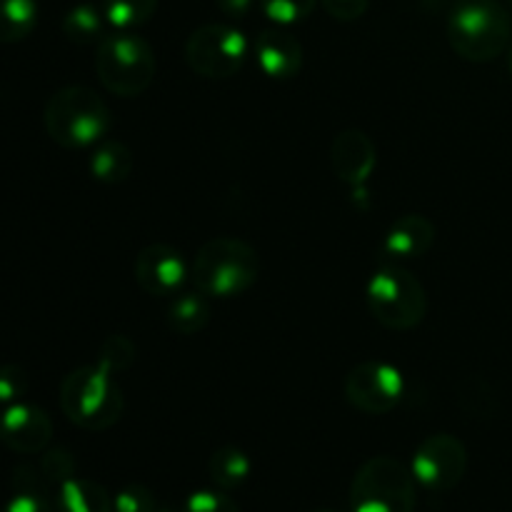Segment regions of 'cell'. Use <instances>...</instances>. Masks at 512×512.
<instances>
[{"mask_svg":"<svg viewBox=\"0 0 512 512\" xmlns=\"http://www.w3.org/2000/svg\"><path fill=\"white\" fill-rule=\"evenodd\" d=\"M195 288L208 298L230 300L245 295L260 278L258 250L243 238L218 235L205 240L190 263Z\"/></svg>","mask_w":512,"mask_h":512,"instance_id":"1","label":"cell"},{"mask_svg":"<svg viewBox=\"0 0 512 512\" xmlns=\"http://www.w3.org/2000/svg\"><path fill=\"white\" fill-rule=\"evenodd\" d=\"M60 410L80 430H110L125 410V395L113 370L93 363L73 370L60 383Z\"/></svg>","mask_w":512,"mask_h":512,"instance_id":"2","label":"cell"},{"mask_svg":"<svg viewBox=\"0 0 512 512\" xmlns=\"http://www.w3.org/2000/svg\"><path fill=\"white\" fill-rule=\"evenodd\" d=\"M110 108L88 85H65L55 90L43 110L45 133L53 143L68 150L98 145L108 135Z\"/></svg>","mask_w":512,"mask_h":512,"instance_id":"3","label":"cell"},{"mask_svg":"<svg viewBox=\"0 0 512 512\" xmlns=\"http://www.w3.org/2000/svg\"><path fill=\"white\" fill-rule=\"evenodd\" d=\"M95 73L108 93L138 98L153 85L158 60L135 30H115L95 45Z\"/></svg>","mask_w":512,"mask_h":512,"instance_id":"4","label":"cell"},{"mask_svg":"<svg viewBox=\"0 0 512 512\" xmlns=\"http://www.w3.org/2000/svg\"><path fill=\"white\" fill-rule=\"evenodd\" d=\"M510 15L493 0H463L448 18V43L468 63H490L510 48Z\"/></svg>","mask_w":512,"mask_h":512,"instance_id":"5","label":"cell"},{"mask_svg":"<svg viewBox=\"0 0 512 512\" xmlns=\"http://www.w3.org/2000/svg\"><path fill=\"white\" fill-rule=\"evenodd\" d=\"M348 503L350 512H415L418 480L403 460L375 455L353 475Z\"/></svg>","mask_w":512,"mask_h":512,"instance_id":"6","label":"cell"},{"mask_svg":"<svg viewBox=\"0 0 512 512\" xmlns=\"http://www.w3.org/2000/svg\"><path fill=\"white\" fill-rule=\"evenodd\" d=\"M365 305L383 328L408 333L428 315V293L410 270L390 265L373 273L365 288Z\"/></svg>","mask_w":512,"mask_h":512,"instance_id":"7","label":"cell"},{"mask_svg":"<svg viewBox=\"0 0 512 512\" xmlns=\"http://www.w3.org/2000/svg\"><path fill=\"white\" fill-rule=\"evenodd\" d=\"M248 53V38L238 28L223 23L200 25L185 43L188 68L208 80L235 78L243 70Z\"/></svg>","mask_w":512,"mask_h":512,"instance_id":"8","label":"cell"},{"mask_svg":"<svg viewBox=\"0 0 512 512\" xmlns=\"http://www.w3.org/2000/svg\"><path fill=\"white\" fill-rule=\"evenodd\" d=\"M410 470L420 488L430 493H448L458 488L468 473V448L463 440L450 433L428 435L415 448Z\"/></svg>","mask_w":512,"mask_h":512,"instance_id":"9","label":"cell"},{"mask_svg":"<svg viewBox=\"0 0 512 512\" xmlns=\"http://www.w3.org/2000/svg\"><path fill=\"white\" fill-rule=\"evenodd\" d=\"M345 400L365 415H385L400 405L405 395V378L395 365L365 360L345 375Z\"/></svg>","mask_w":512,"mask_h":512,"instance_id":"10","label":"cell"},{"mask_svg":"<svg viewBox=\"0 0 512 512\" xmlns=\"http://www.w3.org/2000/svg\"><path fill=\"white\" fill-rule=\"evenodd\" d=\"M133 275L135 283L153 298H175L178 293H183L190 268L183 253L175 250L173 245L153 243L145 245L135 255Z\"/></svg>","mask_w":512,"mask_h":512,"instance_id":"11","label":"cell"},{"mask_svg":"<svg viewBox=\"0 0 512 512\" xmlns=\"http://www.w3.org/2000/svg\"><path fill=\"white\" fill-rule=\"evenodd\" d=\"M330 165H333L335 178L348 185L350 193L363 195L365 183L378 165V148L363 130H343L330 143Z\"/></svg>","mask_w":512,"mask_h":512,"instance_id":"12","label":"cell"},{"mask_svg":"<svg viewBox=\"0 0 512 512\" xmlns=\"http://www.w3.org/2000/svg\"><path fill=\"white\" fill-rule=\"evenodd\" d=\"M53 440V420L43 408L30 403L5 405L0 413V443L20 455L43 453Z\"/></svg>","mask_w":512,"mask_h":512,"instance_id":"13","label":"cell"},{"mask_svg":"<svg viewBox=\"0 0 512 512\" xmlns=\"http://www.w3.org/2000/svg\"><path fill=\"white\" fill-rule=\"evenodd\" d=\"M255 65L270 80H290L303 70V45L285 28L263 30L253 43Z\"/></svg>","mask_w":512,"mask_h":512,"instance_id":"14","label":"cell"},{"mask_svg":"<svg viewBox=\"0 0 512 512\" xmlns=\"http://www.w3.org/2000/svg\"><path fill=\"white\" fill-rule=\"evenodd\" d=\"M435 243V225L425 215L408 213L395 220L383 238V253L395 260L423 258Z\"/></svg>","mask_w":512,"mask_h":512,"instance_id":"15","label":"cell"},{"mask_svg":"<svg viewBox=\"0 0 512 512\" xmlns=\"http://www.w3.org/2000/svg\"><path fill=\"white\" fill-rule=\"evenodd\" d=\"M58 512H115L113 495L100 483L83 478L65 480L55 495Z\"/></svg>","mask_w":512,"mask_h":512,"instance_id":"16","label":"cell"},{"mask_svg":"<svg viewBox=\"0 0 512 512\" xmlns=\"http://www.w3.org/2000/svg\"><path fill=\"white\" fill-rule=\"evenodd\" d=\"M165 320H168L170 330L180 335L200 333L210 323L208 295L200 293V290H183L175 298H170Z\"/></svg>","mask_w":512,"mask_h":512,"instance_id":"17","label":"cell"},{"mask_svg":"<svg viewBox=\"0 0 512 512\" xmlns=\"http://www.w3.org/2000/svg\"><path fill=\"white\" fill-rule=\"evenodd\" d=\"M133 150L120 140H108V143L95 145L93 155H90V173L95 180L105 185L125 183L133 173Z\"/></svg>","mask_w":512,"mask_h":512,"instance_id":"18","label":"cell"},{"mask_svg":"<svg viewBox=\"0 0 512 512\" xmlns=\"http://www.w3.org/2000/svg\"><path fill=\"white\" fill-rule=\"evenodd\" d=\"M250 473H253L250 458L240 448H233V445L215 450L208 460L210 480H213L215 488L225 490V493L243 488L248 483Z\"/></svg>","mask_w":512,"mask_h":512,"instance_id":"19","label":"cell"},{"mask_svg":"<svg viewBox=\"0 0 512 512\" xmlns=\"http://www.w3.org/2000/svg\"><path fill=\"white\" fill-rule=\"evenodd\" d=\"M105 20L103 8L93 3H80L70 8L63 18V35L75 45H98L105 38Z\"/></svg>","mask_w":512,"mask_h":512,"instance_id":"20","label":"cell"},{"mask_svg":"<svg viewBox=\"0 0 512 512\" xmlns=\"http://www.w3.org/2000/svg\"><path fill=\"white\" fill-rule=\"evenodd\" d=\"M38 25L35 0H0V43H20Z\"/></svg>","mask_w":512,"mask_h":512,"instance_id":"21","label":"cell"},{"mask_svg":"<svg viewBox=\"0 0 512 512\" xmlns=\"http://www.w3.org/2000/svg\"><path fill=\"white\" fill-rule=\"evenodd\" d=\"M158 10V0H103V15L110 28L138 30Z\"/></svg>","mask_w":512,"mask_h":512,"instance_id":"22","label":"cell"},{"mask_svg":"<svg viewBox=\"0 0 512 512\" xmlns=\"http://www.w3.org/2000/svg\"><path fill=\"white\" fill-rule=\"evenodd\" d=\"M315 5H318V0H260L265 18L270 23L280 25V28H288V25L305 20L313 13Z\"/></svg>","mask_w":512,"mask_h":512,"instance_id":"23","label":"cell"},{"mask_svg":"<svg viewBox=\"0 0 512 512\" xmlns=\"http://www.w3.org/2000/svg\"><path fill=\"white\" fill-rule=\"evenodd\" d=\"M135 355H138L135 353V345L125 335H110L103 343V348H100L98 363L118 375L135 363Z\"/></svg>","mask_w":512,"mask_h":512,"instance_id":"24","label":"cell"},{"mask_svg":"<svg viewBox=\"0 0 512 512\" xmlns=\"http://www.w3.org/2000/svg\"><path fill=\"white\" fill-rule=\"evenodd\" d=\"M115 512H158V500L145 485H125L113 498Z\"/></svg>","mask_w":512,"mask_h":512,"instance_id":"25","label":"cell"},{"mask_svg":"<svg viewBox=\"0 0 512 512\" xmlns=\"http://www.w3.org/2000/svg\"><path fill=\"white\" fill-rule=\"evenodd\" d=\"M180 512H240L238 503L225 490H198L185 500Z\"/></svg>","mask_w":512,"mask_h":512,"instance_id":"26","label":"cell"},{"mask_svg":"<svg viewBox=\"0 0 512 512\" xmlns=\"http://www.w3.org/2000/svg\"><path fill=\"white\" fill-rule=\"evenodd\" d=\"M28 388V373L20 365H3L0 368V405L20 403Z\"/></svg>","mask_w":512,"mask_h":512,"instance_id":"27","label":"cell"},{"mask_svg":"<svg viewBox=\"0 0 512 512\" xmlns=\"http://www.w3.org/2000/svg\"><path fill=\"white\" fill-rule=\"evenodd\" d=\"M40 468H43L45 480H50V483H55L60 488L65 480L73 478L75 460L73 455L65 453V450H50L43 458V465H40Z\"/></svg>","mask_w":512,"mask_h":512,"instance_id":"28","label":"cell"},{"mask_svg":"<svg viewBox=\"0 0 512 512\" xmlns=\"http://www.w3.org/2000/svg\"><path fill=\"white\" fill-rule=\"evenodd\" d=\"M0 512H58L55 503H50L38 490H18L8 503L0 508Z\"/></svg>","mask_w":512,"mask_h":512,"instance_id":"29","label":"cell"},{"mask_svg":"<svg viewBox=\"0 0 512 512\" xmlns=\"http://www.w3.org/2000/svg\"><path fill=\"white\" fill-rule=\"evenodd\" d=\"M320 3H323L325 13L340 23H353V20L363 18L370 8V0H320Z\"/></svg>","mask_w":512,"mask_h":512,"instance_id":"30","label":"cell"},{"mask_svg":"<svg viewBox=\"0 0 512 512\" xmlns=\"http://www.w3.org/2000/svg\"><path fill=\"white\" fill-rule=\"evenodd\" d=\"M215 3L228 18H245L253 8V0H215Z\"/></svg>","mask_w":512,"mask_h":512,"instance_id":"31","label":"cell"},{"mask_svg":"<svg viewBox=\"0 0 512 512\" xmlns=\"http://www.w3.org/2000/svg\"><path fill=\"white\" fill-rule=\"evenodd\" d=\"M508 70H510V75H512V40H510V48H508Z\"/></svg>","mask_w":512,"mask_h":512,"instance_id":"32","label":"cell"},{"mask_svg":"<svg viewBox=\"0 0 512 512\" xmlns=\"http://www.w3.org/2000/svg\"><path fill=\"white\" fill-rule=\"evenodd\" d=\"M313 512H340V510H333V508H320V510H313Z\"/></svg>","mask_w":512,"mask_h":512,"instance_id":"33","label":"cell"},{"mask_svg":"<svg viewBox=\"0 0 512 512\" xmlns=\"http://www.w3.org/2000/svg\"><path fill=\"white\" fill-rule=\"evenodd\" d=\"M158 512H170V510H158Z\"/></svg>","mask_w":512,"mask_h":512,"instance_id":"34","label":"cell"},{"mask_svg":"<svg viewBox=\"0 0 512 512\" xmlns=\"http://www.w3.org/2000/svg\"><path fill=\"white\" fill-rule=\"evenodd\" d=\"M510 5H512V0H510Z\"/></svg>","mask_w":512,"mask_h":512,"instance_id":"35","label":"cell"}]
</instances>
